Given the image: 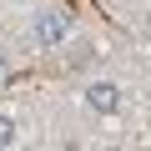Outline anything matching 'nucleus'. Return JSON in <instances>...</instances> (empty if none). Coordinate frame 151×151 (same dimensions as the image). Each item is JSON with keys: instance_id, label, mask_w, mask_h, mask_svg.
Wrapping results in <instances>:
<instances>
[{"instance_id": "nucleus-3", "label": "nucleus", "mask_w": 151, "mask_h": 151, "mask_svg": "<svg viewBox=\"0 0 151 151\" xmlns=\"http://www.w3.org/2000/svg\"><path fill=\"white\" fill-rule=\"evenodd\" d=\"M5 146H15V121L0 116V151H5Z\"/></svg>"}, {"instance_id": "nucleus-4", "label": "nucleus", "mask_w": 151, "mask_h": 151, "mask_svg": "<svg viewBox=\"0 0 151 151\" xmlns=\"http://www.w3.org/2000/svg\"><path fill=\"white\" fill-rule=\"evenodd\" d=\"M5 76H10V60H5V50H0V81H5Z\"/></svg>"}, {"instance_id": "nucleus-2", "label": "nucleus", "mask_w": 151, "mask_h": 151, "mask_svg": "<svg viewBox=\"0 0 151 151\" xmlns=\"http://www.w3.org/2000/svg\"><path fill=\"white\" fill-rule=\"evenodd\" d=\"M86 106H91L96 116H116V111H121V86H116V81H91V86H86Z\"/></svg>"}, {"instance_id": "nucleus-1", "label": "nucleus", "mask_w": 151, "mask_h": 151, "mask_svg": "<svg viewBox=\"0 0 151 151\" xmlns=\"http://www.w3.org/2000/svg\"><path fill=\"white\" fill-rule=\"evenodd\" d=\"M65 35H70V15L65 10H40L35 25H30V45L35 50H55Z\"/></svg>"}]
</instances>
